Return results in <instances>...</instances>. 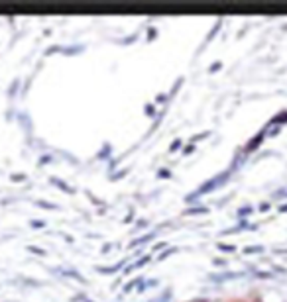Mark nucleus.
Masks as SVG:
<instances>
[{
    "label": "nucleus",
    "instance_id": "39448f33",
    "mask_svg": "<svg viewBox=\"0 0 287 302\" xmlns=\"http://www.w3.org/2000/svg\"><path fill=\"white\" fill-rule=\"evenodd\" d=\"M30 251H36V253H44L40 247H30Z\"/></svg>",
    "mask_w": 287,
    "mask_h": 302
},
{
    "label": "nucleus",
    "instance_id": "f03ea898",
    "mask_svg": "<svg viewBox=\"0 0 287 302\" xmlns=\"http://www.w3.org/2000/svg\"><path fill=\"white\" fill-rule=\"evenodd\" d=\"M51 183H55V185H59V187H61L63 191H71V189H69V185H65V183H63V181H59V179H51Z\"/></svg>",
    "mask_w": 287,
    "mask_h": 302
},
{
    "label": "nucleus",
    "instance_id": "f257e3e1",
    "mask_svg": "<svg viewBox=\"0 0 287 302\" xmlns=\"http://www.w3.org/2000/svg\"><path fill=\"white\" fill-rule=\"evenodd\" d=\"M222 179H226V175H218V177H215V179H211L209 183H205V185H201V189L193 194V196H197V194H201V193H205V191H211V187H215L218 181H222Z\"/></svg>",
    "mask_w": 287,
    "mask_h": 302
},
{
    "label": "nucleus",
    "instance_id": "20e7f679",
    "mask_svg": "<svg viewBox=\"0 0 287 302\" xmlns=\"http://www.w3.org/2000/svg\"><path fill=\"white\" fill-rule=\"evenodd\" d=\"M218 247H220V249H230V251H232V249H234V245H222V243H220V245H218Z\"/></svg>",
    "mask_w": 287,
    "mask_h": 302
},
{
    "label": "nucleus",
    "instance_id": "7ed1b4c3",
    "mask_svg": "<svg viewBox=\"0 0 287 302\" xmlns=\"http://www.w3.org/2000/svg\"><path fill=\"white\" fill-rule=\"evenodd\" d=\"M260 249H262V245H254V247L250 245V247H246V251H248V253H252V251H260Z\"/></svg>",
    "mask_w": 287,
    "mask_h": 302
}]
</instances>
